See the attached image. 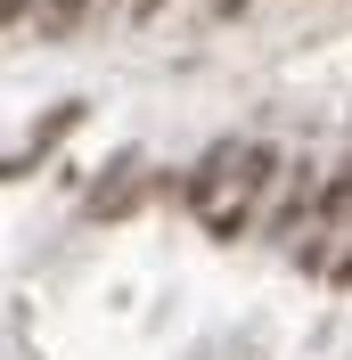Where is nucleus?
<instances>
[{
  "label": "nucleus",
  "mask_w": 352,
  "mask_h": 360,
  "mask_svg": "<svg viewBox=\"0 0 352 360\" xmlns=\"http://www.w3.org/2000/svg\"><path fill=\"white\" fill-rule=\"evenodd\" d=\"M279 172H287V164H279V148H246V156H238V180H230V197L205 213V221H213V238H246L254 205H263V188H270Z\"/></svg>",
  "instance_id": "obj_1"
},
{
  "label": "nucleus",
  "mask_w": 352,
  "mask_h": 360,
  "mask_svg": "<svg viewBox=\"0 0 352 360\" xmlns=\"http://www.w3.org/2000/svg\"><path fill=\"white\" fill-rule=\"evenodd\" d=\"M82 115H90V98H58V107H49L33 131H25V148L8 156V180H33V164H42V156H58V148H66V131L82 123Z\"/></svg>",
  "instance_id": "obj_2"
},
{
  "label": "nucleus",
  "mask_w": 352,
  "mask_h": 360,
  "mask_svg": "<svg viewBox=\"0 0 352 360\" xmlns=\"http://www.w3.org/2000/svg\"><path fill=\"white\" fill-rule=\"evenodd\" d=\"M139 172H148V164H139V156H115L107 172L90 180L82 213H90V221H115V213H132V205H139V188H148V180H139Z\"/></svg>",
  "instance_id": "obj_3"
},
{
  "label": "nucleus",
  "mask_w": 352,
  "mask_h": 360,
  "mask_svg": "<svg viewBox=\"0 0 352 360\" xmlns=\"http://www.w3.org/2000/svg\"><path fill=\"white\" fill-rule=\"evenodd\" d=\"M238 156H246V148H213V156H205L197 172L180 180V197L197 205V213H213V205H221V188H230V180H238Z\"/></svg>",
  "instance_id": "obj_4"
},
{
  "label": "nucleus",
  "mask_w": 352,
  "mask_h": 360,
  "mask_svg": "<svg viewBox=\"0 0 352 360\" xmlns=\"http://www.w3.org/2000/svg\"><path fill=\"white\" fill-rule=\"evenodd\" d=\"M311 205H320V180H311V164H295V172H287V188H279V213H270V238H287Z\"/></svg>",
  "instance_id": "obj_5"
},
{
  "label": "nucleus",
  "mask_w": 352,
  "mask_h": 360,
  "mask_svg": "<svg viewBox=\"0 0 352 360\" xmlns=\"http://www.w3.org/2000/svg\"><path fill=\"white\" fill-rule=\"evenodd\" d=\"M82 8L90 0H42V41H66L74 25H82Z\"/></svg>",
  "instance_id": "obj_6"
},
{
  "label": "nucleus",
  "mask_w": 352,
  "mask_h": 360,
  "mask_svg": "<svg viewBox=\"0 0 352 360\" xmlns=\"http://www.w3.org/2000/svg\"><path fill=\"white\" fill-rule=\"evenodd\" d=\"M344 205H352V172H336L328 188H320V221H344Z\"/></svg>",
  "instance_id": "obj_7"
},
{
  "label": "nucleus",
  "mask_w": 352,
  "mask_h": 360,
  "mask_svg": "<svg viewBox=\"0 0 352 360\" xmlns=\"http://www.w3.org/2000/svg\"><path fill=\"white\" fill-rule=\"evenodd\" d=\"M156 8H164V0H123V17H132V25H148Z\"/></svg>",
  "instance_id": "obj_8"
},
{
  "label": "nucleus",
  "mask_w": 352,
  "mask_h": 360,
  "mask_svg": "<svg viewBox=\"0 0 352 360\" xmlns=\"http://www.w3.org/2000/svg\"><path fill=\"white\" fill-rule=\"evenodd\" d=\"M25 17H33V0H8V33H25Z\"/></svg>",
  "instance_id": "obj_9"
}]
</instances>
